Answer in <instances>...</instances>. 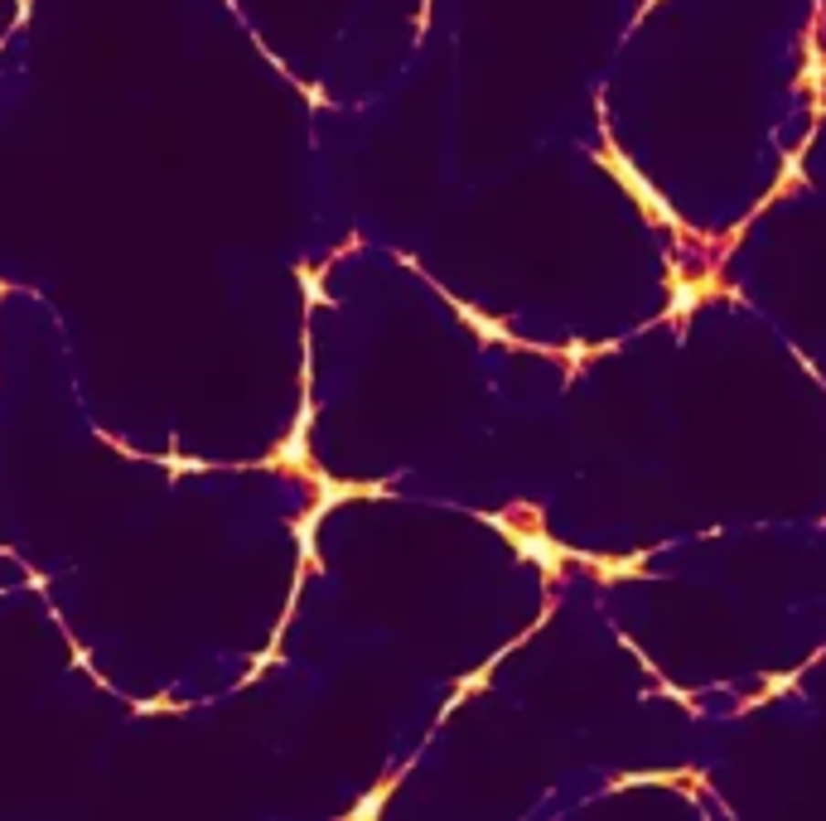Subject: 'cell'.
Masks as SVG:
<instances>
[{
	"instance_id": "obj_1",
	"label": "cell",
	"mask_w": 826,
	"mask_h": 821,
	"mask_svg": "<svg viewBox=\"0 0 826 821\" xmlns=\"http://www.w3.org/2000/svg\"><path fill=\"white\" fill-rule=\"evenodd\" d=\"M609 169H614V175L623 179V189H629V194H633L638 203H643V208H648V213H652L657 222H677V218H672V208H667V203L657 198L652 189H648V179L638 175V169H633L629 160H623V155H609Z\"/></svg>"
},
{
	"instance_id": "obj_2",
	"label": "cell",
	"mask_w": 826,
	"mask_h": 821,
	"mask_svg": "<svg viewBox=\"0 0 826 821\" xmlns=\"http://www.w3.org/2000/svg\"><path fill=\"white\" fill-rule=\"evenodd\" d=\"M517 551L522 556H532L536 566H546V570H556V560H561V551L546 541V537H517Z\"/></svg>"
},
{
	"instance_id": "obj_3",
	"label": "cell",
	"mask_w": 826,
	"mask_h": 821,
	"mask_svg": "<svg viewBox=\"0 0 826 821\" xmlns=\"http://www.w3.org/2000/svg\"><path fill=\"white\" fill-rule=\"evenodd\" d=\"M696 300H701V295H696V285H677V300H672V315H677V310L686 315V310H691V304H696Z\"/></svg>"
}]
</instances>
